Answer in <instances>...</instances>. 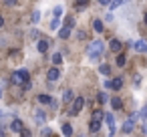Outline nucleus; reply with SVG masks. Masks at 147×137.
<instances>
[{
	"instance_id": "1",
	"label": "nucleus",
	"mask_w": 147,
	"mask_h": 137,
	"mask_svg": "<svg viewBox=\"0 0 147 137\" xmlns=\"http://www.w3.org/2000/svg\"><path fill=\"white\" fill-rule=\"evenodd\" d=\"M103 49H105L103 40H93V43L87 47V55H89V59H91V61H97L99 55H103Z\"/></svg>"
},
{
	"instance_id": "2",
	"label": "nucleus",
	"mask_w": 147,
	"mask_h": 137,
	"mask_svg": "<svg viewBox=\"0 0 147 137\" xmlns=\"http://www.w3.org/2000/svg\"><path fill=\"white\" fill-rule=\"evenodd\" d=\"M83 107H85V97H75V101H73V105H71V109H69V115L77 117Z\"/></svg>"
},
{
	"instance_id": "3",
	"label": "nucleus",
	"mask_w": 147,
	"mask_h": 137,
	"mask_svg": "<svg viewBox=\"0 0 147 137\" xmlns=\"http://www.w3.org/2000/svg\"><path fill=\"white\" fill-rule=\"evenodd\" d=\"M26 81H28V71H26V69L14 71V75H12V83H14V85H24Z\"/></svg>"
},
{
	"instance_id": "4",
	"label": "nucleus",
	"mask_w": 147,
	"mask_h": 137,
	"mask_svg": "<svg viewBox=\"0 0 147 137\" xmlns=\"http://www.w3.org/2000/svg\"><path fill=\"white\" fill-rule=\"evenodd\" d=\"M103 117H105V123H107V129H109V137H113L115 135V117H113V113H105Z\"/></svg>"
},
{
	"instance_id": "5",
	"label": "nucleus",
	"mask_w": 147,
	"mask_h": 137,
	"mask_svg": "<svg viewBox=\"0 0 147 137\" xmlns=\"http://www.w3.org/2000/svg\"><path fill=\"white\" fill-rule=\"evenodd\" d=\"M137 117H139V115L135 113V115H131V117H129V119H127V121L123 123V133H133V129H135V121H137Z\"/></svg>"
},
{
	"instance_id": "6",
	"label": "nucleus",
	"mask_w": 147,
	"mask_h": 137,
	"mask_svg": "<svg viewBox=\"0 0 147 137\" xmlns=\"http://www.w3.org/2000/svg\"><path fill=\"white\" fill-rule=\"evenodd\" d=\"M61 77V69L59 67H53L51 71H49V75H47V79H49V83H53V81H57Z\"/></svg>"
},
{
	"instance_id": "7",
	"label": "nucleus",
	"mask_w": 147,
	"mask_h": 137,
	"mask_svg": "<svg viewBox=\"0 0 147 137\" xmlns=\"http://www.w3.org/2000/svg\"><path fill=\"white\" fill-rule=\"evenodd\" d=\"M133 49H135L137 53H147V43H145V40H135V43H133Z\"/></svg>"
},
{
	"instance_id": "8",
	"label": "nucleus",
	"mask_w": 147,
	"mask_h": 137,
	"mask_svg": "<svg viewBox=\"0 0 147 137\" xmlns=\"http://www.w3.org/2000/svg\"><path fill=\"white\" fill-rule=\"evenodd\" d=\"M121 87H123V79H119V77H117V79L109 81V89H113V91H119Z\"/></svg>"
},
{
	"instance_id": "9",
	"label": "nucleus",
	"mask_w": 147,
	"mask_h": 137,
	"mask_svg": "<svg viewBox=\"0 0 147 137\" xmlns=\"http://www.w3.org/2000/svg\"><path fill=\"white\" fill-rule=\"evenodd\" d=\"M75 101V93L71 91V89H65V93H63V103H73Z\"/></svg>"
},
{
	"instance_id": "10",
	"label": "nucleus",
	"mask_w": 147,
	"mask_h": 137,
	"mask_svg": "<svg viewBox=\"0 0 147 137\" xmlns=\"http://www.w3.org/2000/svg\"><path fill=\"white\" fill-rule=\"evenodd\" d=\"M34 121H36V125H45L47 117H45V113H42L40 109H36V111H34Z\"/></svg>"
},
{
	"instance_id": "11",
	"label": "nucleus",
	"mask_w": 147,
	"mask_h": 137,
	"mask_svg": "<svg viewBox=\"0 0 147 137\" xmlns=\"http://www.w3.org/2000/svg\"><path fill=\"white\" fill-rule=\"evenodd\" d=\"M36 49H38V53H47V51H49V40L40 38V40L36 43Z\"/></svg>"
},
{
	"instance_id": "12",
	"label": "nucleus",
	"mask_w": 147,
	"mask_h": 137,
	"mask_svg": "<svg viewBox=\"0 0 147 137\" xmlns=\"http://www.w3.org/2000/svg\"><path fill=\"white\" fill-rule=\"evenodd\" d=\"M10 129H12L14 133H20V131L24 129V127H22V121H20V119H14V121H12V125H10Z\"/></svg>"
},
{
	"instance_id": "13",
	"label": "nucleus",
	"mask_w": 147,
	"mask_h": 137,
	"mask_svg": "<svg viewBox=\"0 0 147 137\" xmlns=\"http://www.w3.org/2000/svg\"><path fill=\"white\" fill-rule=\"evenodd\" d=\"M109 49H111L113 53H119V51H121V40L113 38V40H111V45H109Z\"/></svg>"
},
{
	"instance_id": "14",
	"label": "nucleus",
	"mask_w": 147,
	"mask_h": 137,
	"mask_svg": "<svg viewBox=\"0 0 147 137\" xmlns=\"http://www.w3.org/2000/svg\"><path fill=\"white\" fill-rule=\"evenodd\" d=\"M63 133H65L67 137H73V133H75V131H73V125H71V123H65V125H63Z\"/></svg>"
},
{
	"instance_id": "15",
	"label": "nucleus",
	"mask_w": 147,
	"mask_h": 137,
	"mask_svg": "<svg viewBox=\"0 0 147 137\" xmlns=\"http://www.w3.org/2000/svg\"><path fill=\"white\" fill-rule=\"evenodd\" d=\"M71 30H73L71 26H63V28H61V32H59V36H61V38H69Z\"/></svg>"
},
{
	"instance_id": "16",
	"label": "nucleus",
	"mask_w": 147,
	"mask_h": 137,
	"mask_svg": "<svg viewBox=\"0 0 147 137\" xmlns=\"http://www.w3.org/2000/svg\"><path fill=\"white\" fill-rule=\"evenodd\" d=\"M99 73H101L103 77H109V75H111V67H109V65H101V67H99Z\"/></svg>"
},
{
	"instance_id": "17",
	"label": "nucleus",
	"mask_w": 147,
	"mask_h": 137,
	"mask_svg": "<svg viewBox=\"0 0 147 137\" xmlns=\"http://www.w3.org/2000/svg\"><path fill=\"white\" fill-rule=\"evenodd\" d=\"M51 101H53V97H49V95H38V103H42V105H51Z\"/></svg>"
},
{
	"instance_id": "18",
	"label": "nucleus",
	"mask_w": 147,
	"mask_h": 137,
	"mask_svg": "<svg viewBox=\"0 0 147 137\" xmlns=\"http://www.w3.org/2000/svg\"><path fill=\"white\" fill-rule=\"evenodd\" d=\"M103 115H105V113H103L101 109L93 111V121H99V123H101V121H103Z\"/></svg>"
},
{
	"instance_id": "19",
	"label": "nucleus",
	"mask_w": 147,
	"mask_h": 137,
	"mask_svg": "<svg viewBox=\"0 0 147 137\" xmlns=\"http://www.w3.org/2000/svg\"><path fill=\"white\" fill-rule=\"evenodd\" d=\"M93 28L95 32H103V20H93Z\"/></svg>"
},
{
	"instance_id": "20",
	"label": "nucleus",
	"mask_w": 147,
	"mask_h": 137,
	"mask_svg": "<svg viewBox=\"0 0 147 137\" xmlns=\"http://www.w3.org/2000/svg\"><path fill=\"white\" fill-rule=\"evenodd\" d=\"M61 63H63V57H61L59 53H55V55H53V67H59Z\"/></svg>"
},
{
	"instance_id": "21",
	"label": "nucleus",
	"mask_w": 147,
	"mask_h": 137,
	"mask_svg": "<svg viewBox=\"0 0 147 137\" xmlns=\"http://www.w3.org/2000/svg\"><path fill=\"white\" fill-rule=\"evenodd\" d=\"M111 105H113V109H121V107H123V103H121L119 97H113V99H111Z\"/></svg>"
},
{
	"instance_id": "22",
	"label": "nucleus",
	"mask_w": 147,
	"mask_h": 137,
	"mask_svg": "<svg viewBox=\"0 0 147 137\" xmlns=\"http://www.w3.org/2000/svg\"><path fill=\"white\" fill-rule=\"evenodd\" d=\"M89 129H91V133H97V131L101 129V123H99V121H91V125H89Z\"/></svg>"
},
{
	"instance_id": "23",
	"label": "nucleus",
	"mask_w": 147,
	"mask_h": 137,
	"mask_svg": "<svg viewBox=\"0 0 147 137\" xmlns=\"http://www.w3.org/2000/svg\"><path fill=\"white\" fill-rule=\"evenodd\" d=\"M139 117H141V119H143V123L147 125V107H143V109L139 111Z\"/></svg>"
},
{
	"instance_id": "24",
	"label": "nucleus",
	"mask_w": 147,
	"mask_h": 137,
	"mask_svg": "<svg viewBox=\"0 0 147 137\" xmlns=\"http://www.w3.org/2000/svg\"><path fill=\"white\" fill-rule=\"evenodd\" d=\"M127 2V0H113V2H111V8H119V6H123Z\"/></svg>"
},
{
	"instance_id": "25",
	"label": "nucleus",
	"mask_w": 147,
	"mask_h": 137,
	"mask_svg": "<svg viewBox=\"0 0 147 137\" xmlns=\"http://www.w3.org/2000/svg\"><path fill=\"white\" fill-rule=\"evenodd\" d=\"M59 26H61V20H59V18H55V16H53V22H51V28H53V30H57V28H59Z\"/></svg>"
},
{
	"instance_id": "26",
	"label": "nucleus",
	"mask_w": 147,
	"mask_h": 137,
	"mask_svg": "<svg viewBox=\"0 0 147 137\" xmlns=\"http://www.w3.org/2000/svg\"><path fill=\"white\" fill-rule=\"evenodd\" d=\"M125 63H127V59H125V55H117V65H119V67H123Z\"/></svg>"
},
{
	"instance_id": "27",
	"label": "nucleus",
	"mask_w": 147,
	"mask_h": 137,
	"mask_svg": "<svg viewBox=\"0 0 147 137\" xmlns=\"http://www.w3.org/2000/svg\"><path fill=\"white\" fill-rule=\"evenodd\" d=\"M87 4H89V0H77V8H79V10H83Z\"/></svg>"
},
{
	"instance_id": "28",
	"label": "nucleus",
	"mask_w": 147,
	"mask_h": 137,
	"mask_svg": "<svg viewBox=\"0 0 147 137\" xmlns=\"http://www.w3.org/2000/svg\"><path fill=\"white\" fill-rule=\"evenodd\" d=\"M63 14V6H55V18H59Z\"/></svg>"
},
{
	"instance_id": "29",
	"label": "nucleus",
	"mask_w": 147,
	"mask_h": 137,
	"mask_svg": "<svg viewBox=\"0 0 147 137\" xmlns=\"http://www.w3.org/2000/svg\"><path fill=\"white\" fill-rule=\"evenodd\" d=\"M38 20H40V12L34 10V12H32V22H38Z\"/></svg>"
},
{
	"instance_id": "30",
	"label": "nucleus",
	"mask_w": 147,
	"mask_h": 137,
	"mask_svg": "<svg viewBox=\"0 0 147 137\" xmlns=\"http://www.w3.org/2000/svg\"><path fill=\"white\" fill-rule=\"evenodd\" d=\"M65 26H71V28H73V26H75V18H71V16H69V18L65 20Z\"/></svg>"
},
{
	"instance_id": "31",
	"label": "nucleus",
	"mask_w": 147,
	"mask_h": 137,
	"mask_svg": "<svg viewBox=\"0 0 147 137\" xmlns=\"http://www.w3.org/2000/svg\"><path fill=\"white\" fill-rule=\"evenodd\" d=\"M97 101H99V103H105V101H107V95H105V93H99V95H97Z\"/></svg>"
},
{
	"instance_id": "32",
	"label": "nucleus",
	"mask_w": 147,
	"mask_h": 137,
	"mask_svg": "<svg viewBox=\"0 0 147 137\" xmlns=\"http://www.w3.org/2000/svg\"><path fill=\"white\" fill-rule=\"evenodd\" d=\"M16 2H18V0H4L6 6H16Z\"/></svg>"
},
{
	"instance_id": "33",
	"label": "nucleus",
	"mask_w": 147,
	"mask_h": 137,
	"mask_svg": "<svg viewBox=\"0 0 147 137\" xmlns=\"http://www.w3.org/2000/svg\"><path fill=\"white\" fill-rule=\"evenodd\" d=\"M22 89H24V91H28V89H32V83H30V81H26V83L22 85Z\"/></svg>"
},
{
	"instance_id": "34",
	"label": "nucleus",
	"mask_w": 147,
	"mask_h": 137,
	"mask_svg": "<svg viewBox=\"0 0 147 137\" xmlns=\"http://www.w3.org/2000/svg\"><path fill=\"white\" fill-rule=\"evenodd\" d=\"M20 137H30V131H28V129H22V131H20Z\"/></svg>"
},
{
	"instance_id": "35",
	"label": "nucleus",
	"mask_w": 147,
	"mask_h": 137,
	"mask_svg": "<svg viewBox=\"0 0 147 137\" xmlns=\"http://www.w3.org/2000/svg\"><path fill=\"white\" fill-rule=\"evenodd\" d=\"M53 133H51V129H42V137H51Z\"/></svg>"
},
{
	"instance_id": "36",
	"label": "nucleus",
	"mask_w": 147,
	"mask_h": 137,
	"mask_svg": "<svg viewBox=\"0 0 147 137\" xmlns=\"http://www.w3.org/2000/svg\"><path fill=\"white\" fill-rule=\"evenodd\" d=\"M99 4H101V6H107V4H109V0H99Z\"/></svg>"
},
{
	"instance_id": "37",
	"label": "nucleus",
	"mask_w": 147,
	"mask_h": 137,
	"mask_svg": "<svg viewBox=\"0 0 147 137\" xmlns=\"http://www.w3.org/2000/svg\"><path fill=\"white\" fill-rule=\"evenodd\" d=\"M2 26H4V18H2V16H0V28H2Z\"/></svg>"
},
{
	"instance_id": "38",
	"label": "nucleus",
	"mask_w": 147,
	"mask_h": 137,
	"mask_svg": "<svg viewBox=\"0 0 147 137\" xmlns=\"http://www.w3.org/2000/svg\"><path fill=\"white\" fill-rule=\"evenodd\" d=\"M0 137H4V129H0Z\"/></svg>"
},
{
	"instance_id": "39",
	"label": "nucleus",
	"mask_w": 147,
	"mask_h": 137,
	"mask_svg": "<svg viewBox=\"0 0 147 137\" xmlns=\"http://www.w3.org/2000/svg\"><path fill=\"white\" fill-rule=\"evenodd\" d=\"M145 24H147V12H145Z\"/></svg>"
},
{
	"instance_id": "40",
	"label": "nucleus",
	"mask_w": 147,
	"mask_h": 137,
	"mask_svg": "<svg viewBox=\"0 0 147 137\" xmlns=\"http://www.w3.org/2000/svg\"><path fill=\"white\" fill-rule=\"evenodd\" d=\"M0 115H2V113H0Z\"/></svg>"
}]
</instances>
